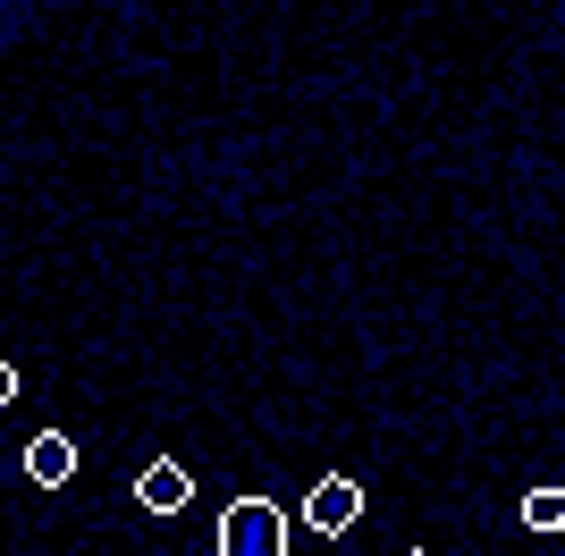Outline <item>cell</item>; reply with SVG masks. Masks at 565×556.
<instances>
[{"label": "cell", "mask_w": 565, "mask_h": 556, "mask_svg": "<svg viewBox=\"0 0 565 556\" xmlns=\"http://www.w3.org/2000/svg\"><path fill=\"white\" fill-rule=\"evenodd\" d=\"M220 556H287V514L270 498H236L220 514Z\"/></svg>", "instance_id": "obj_1"}, {"label": "cell", "mask_w": 565, "mask_h": 556, "mask_svg": "<svg viewBox=\"0 0 565 556\" xmlns=\"http://www.w3.org/2000/svg\"><path fill=\"white\" fill-rule=\"evenodd\" d=\"M354 514H363V481H347V472L312 481V498H305V532L338 539V532H354Z\"/></svg>", "instance_id": "obj_2"}, {"label": "cell", "mask_w": 565, "mask_h": 556, "mask_svg": "<svg viewBox=\"0 0 565 556\" xmlns=\"http://www.w3.org/2000/svg\"><path fill=\"white\" fill-rule=\"evenodd\" d=\"M76 472V439H60V430H34V447H25V481L34 489H60Z\"/></svg>", "instance_id": "obj_3"}, {"label": "cell", "mask_w": 565, "mask_h": 556, "mask_svg": "<svg viewBox=\"0 0 565 556\" xmlns=\"http://www.w3.org/2000/svg\"><path fill=\"white\" fill-rule=\"evenodd\" d=\"M136 498H143V506H152V514H178V506H186V498H194V481H186V472H178V463H152V472H143V481H136Z\"/></svg>", "instance_id": "obj_4"}, {"label": "cell", "mask_w": 565, "mask_h": 556, "mask_svg": "<svg viewBox=\"0 0 565 556\" xmlns=\"http://www.w3.org/2000/svg\"><path fill=\"white\" fill-rule=\"evenodd\" d=\"M523 532H565V489H523Z\"/></svg>", "instance_id": "obj_5"}, {"label": "cell", "mask_w": 565, "mask_h": 556, "mask_svg": "<svg viewBox=\"0 0 565 556\" xmlns=\"http://www.w3.org/2000/svg\"><path fill=\"white\" fill-rule=\"evenodd\" d=\"M414 556H439V548H414Z\"/></svg>", "instance_id": "obj_6"}]
</instances>
